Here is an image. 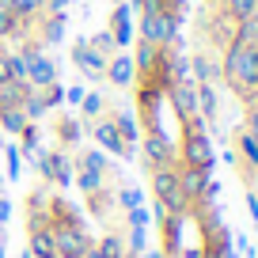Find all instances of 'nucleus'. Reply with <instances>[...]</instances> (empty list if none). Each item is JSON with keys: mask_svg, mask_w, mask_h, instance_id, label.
<instances>
[{"mask_svg": "<svg viewBox=\"0 0 258 258\" xmlns=\"http://www.w3.org/2000/svg\"><path fill=\"white\" fill-rule=\"evenodd\" d=\"M16 137H19V145H16L19 156H27V160H31V156L42 148V125H38V121H27V125L19 129Z\"/></svg>", "mask_w": 258, "mask_h": 258, "instance_id": "21", "label": "nucleus"}, {"mask_svg": "<svg viewBox=\"0 0 258 258\" xmlns=\"http://www.w3.org/2000/svg\"><path fill=\"white\" fill-rule=\"evenodd\" d=\"M247 209H250V220L258 224V190H247Z\"/></svg>", "mask_w": 258, "mask_h": 258, "instance_id": "30", "label": "nucleus"}, {"mask_svg": "<svg viewBox=\"0 0 258 258\" xmlns=\"http://www.w3.org/2000/svg\"><path fill=\"white\" fill-rule=\"evenodd\" d=\"M106 118L114 121V129H118V137L125 141V145H137L141 141V125H137V118H133V110H125V106H106Z\"/></svg>", "mask_w": 258, "mask_h": 258, "instance_id": "18", "label": "nucleus"}, {"mask_svg": "<svg viewBox=\"0 0 258 258\" xmlns=\"http://www.w3.org/2000/svg\"><path fill=\"white\" fill-rule=\"evenodd\" d=\"M178 156H175V145L163 129H152V133H141V167L152 175L160 167H171Z\"/></svg>", "mask_w": 258, "mask_h": 258, "instance_id": "6", "label": "nucleus"}, {"mask_svg": "<svg viewBox=\"0 0 258 258\" xmlns=\"http://www.w3.org/2000/svg\"><path fill=\"white\" fill-rule=\"evenodd\" d=\"M49 133H53L57 148H64V152H73V148H80L84 125H80V118H76V114L61 110V114H53V121H49Z\"/></svg>", "mask_w": 258, "mask_h": 258, "instance_id": "11", "label": "nucleus"}, {"mask_svg": "<svg viewBox=\"0 0 258 258\" xmlns=\"http://www.w3.org/2000/svg\"><path fill=\"white\" fill-rule=\"evenodd\" d=\"M178 163V160H175ZM175 163L171 167H160L148 175V182H152V198H156V209L160 213H175V217H186V209H190V202H186L182 186H178V171Z\"/></svg>", "mask_w": 258, "mask_h": 258, "instance_id": "4", "label": "nucleus"}, {"mask_svg": "<svg viewBox=\"0 0 258 258\" xmlns=\"http://www.w3.org/2000/svg\"><path fill=\"white\" fill-rule=\"evenodd\" d=\"M84 133H91L95 137V145L103 148V152H110V156H118V160H137V145H125V141L118 137V129H114V121L106 118H99V121H91Z\"/></svg>", "mask_w": 258, "mask_h": 258, "instance_id": "8", "label": "nucleus"}, {"mask_svg": "<svg viewBox=\"0 0 258 258\" xmlns=\"http://www.w3.org/2000/svg\"><path fill=\"white\" fill-rule=\"evenodd\" d=\"M190 80L194 84H220V53L209 46H202L198 53L190 57Z\"/></svg>", "mask_w": 258, "mask_h": 258, "instance_id": "13", "label": "nucleus"}, {"mask_svg": "<svg viewBox=\"0 0 258 258\" xmlns=\"http://www.w3.org/2000/svg\"><path fill=\"white\" fill-rule=\"evenodd\" d=\"M220 12H224L232 23H243V19H254L258 0H220Z\"/></svg>", "mask_w": 258, "mask_h": 258, "instance_id": "22", "label": "nucleus"}, {"mask_svg": "<svg viewBox=\"0 0 258 258\" xmlns=\"http://www.w3.org/2000/svg\"><path fill=\"white\" fill-rule=\"evenodd\" d=\"M205 4H209V8H220V0H205Z\"/></svg>", "mask_w": 258, "mask_h": 258, "instance_id": "33", "label": "nucleus"}, {"mask_svg": "<svg viewBox=\"0 0 258 258\" xmlns=\"http://www.w3.org/2000/svg\"><path fill=\"white\" fill-rule=\"evenodd\" d=\"M16 12H12V4H0V46L4 42H12L16 38Z\"/></svg>", "mask_w": 258, "mask_h": 258, "instance_id": "24", "label": "nucleus"}, {"mask_svg": "<svg viewBox=\"0 0 258 258\" xmlns=\"http://www.w3.org/2000/svg\"><path fill=\"white\" fill-rule=\"evenodd\" d=\"M220 84L243 106L258 99V46L254 42L228 38V46L220 49Z\"/></svg>", "mask_w": 258, "mask_h": 258, "instance_id": "1", "label": "nucleus"}, {"mask_svg": "<svg viewBox=\"0 0 258 258\" xmlns=\"http://www.w3.org/2000/svg\"><path fill=\"white\" fill-rule=\"evenodd\" d=\"M103 80H110V88H129V84H133V57H129L125 49H118V53L106 61Z\"/></svg>", "mask_w": 258, "mask_h": 258, "instance_id": "17", "label": "nucleus"}, {"mask_svg": "<svg viewBox=\"0 0 258 258\" xmlns=\"http://www.w3.org/2000/svg\"><path fill=\"white\" fill-rule=\"evenodd\" d=\"M88 46L95 49L99 57H106V61H110V57L118 53V46H114V38H110V34H106V27H103V31H99V34H91V38H88Z\"/></svg>", "mask_w": 258, "mask_h": 258, "instance_id": "25", "label": "nucleus"}, {"mask_svg": "<svg viewBox=\"0 0 258 258\" xmlns=\"http://www.w3.org/2000/svg\"><path fill=\"white\" fill-rule=\"evenodd\" d=\"M178 129H182V141H178L175 156L182 167H198V171H213V163H217V156H213V141L209 133H205V121L202 114H194V118L178 121Z\"/></svg>", "mask_w": 258, "mask_h": 258, "instance_id": "2", "label": "nucleus"}, {"mask_svg": "<svg viewBox=\"0 0 258 258\" xmlns=\"http://www.w3.org/2000/svg\"><path fill=\"white\" fill-rule=\"evenodd\" d=\"M198 114L205 125H217L220 118V99H217V84H198Z\"/></svg>", "mask_w": 258, "mask_h": 258, "instance_id": "20", "label": "nucleus"}, {"mask_svg": "<svg viewBox=\"0 0 258 258\" xmlns=\"http://www.w3.org/2000/svg\"><path fill=\"white\" fill-rule=\"evenodd\" d=\"M137 16H141V38H145V42L163 46V42L178 38V27L160 12V4H156V0H145V4L137 8Z\"/></svg>", "mask_w": 258, "mask_h": 258, "instance_id": "7", "label": "nucleus"}, {"mask_svg": "<svg viewBox=\"0 0 258 258\" xmlns=\"http://www.w3.org/2000/svg\"><path fill=\"white\" fill-rule=\"evenodd\" d=\"M4 156H8V178H19V167H23V156H19L16 145L4 148Z\"/></svg>", "mask_w": 258, "mask_h": 258, "instance_id": "27", "label": "nucleus"}, {"mask_svg": "<svg viewBox=\"0 0 258 258\" xmlns=\"http://www.w3.org/2000/svg\"><path fill=\"white\" fill-rule=\"evenodd\" d=\"M57 80V64H53V57L42 49V53H34L31 61H27V84L31 88H46V84H53Z\"/></svg>", "mask_w": 258, "mask_h": 258, "instance_id": "16", "label": "nucleus"}, {"mask_svg": "<svg viewBox=\"0 0 258 258\" xmlns=\"http://www.w3.org/2000/svg\"><path fill=\"white\" fill-rule=\"evenodd\" d=\"M106 106H110V99L103 95V91H84V99H80V114H76V118H80V125L88 129L91 121H99L106 114Z\"/></svg>", "mask_w": 258, "mask_h": 258, "instance_id": "19", "label": "nucleus"}, {"mask_svg": "<svg viewBox=\"0 0 258 258\" xmlns=\"http://www.w3.org/2000/svg\"><path fill=\"white\" fill-rule=\"evenodd\" d=\"M95 254L99 258H133L125 247V235H121V220L118 224H106V232L95 239Z\"/></svg>", "mask_w": 258, "mask_h": 258, "instance_id": "15", "label": "nucleus"}, {"mask_svg": "<svg viewBox=\"0 0 258 258\" xmlns=\"http://www.w3.org/2000/svg\"><path fill=\"white\" fill-rule=\"evenodd\" d=\"M8 254V235H0V258Z\"/></svg>", "mask_w": 258, "mask_h": 258, "instance_id": "32", "label": "nucleus"}, {"mask_svg": "<svg viewBox=\"0 0 258 258\" xmlns=\"http://www.w3.org/2000/svg\"><path fill=\"white\" fill-rule=\"evenodd\" d=\"M38 4V12H64L69 8V0H34Z\"/></svg>", "mask_w": 258, "mask_h": 258, "instance_id": "29", "label": "nucleus"}, {"mask_svg": "<svg viewBox=\"0 0 258 258\" xmlns=\"http://www.w3.org/2000/svg\"><path fill=\"white\" fill-rule=\"evenodd\" d=\"M23 125H27L23 106H0V129H4V133H12V137H16Z\"/></svg>", "mask_w": 258, "mask_h": 258, "instance_id": "23", "label": "nucleus"}, {"mask_svg": "<svg viewBox=\"0 0 258 258\" xmlns=\"http://www.w3.org/2000/svg\"><path fill=\"white\" fill-rule=\"evenodd\" d=\"M106 34L114 38L118 49H129L133 38H137V27H133V8L125 0H114L110 4V16H106Z\"/></svg>", "mask_w": 258, "mask_h": 258, "instance_id": "9", "label": "nucleus"}, {"mask_svg": "<svg viewBox=\"0 0 258 258\" xmlns=\"http://www.w3.org/2000/svg\"><path fill=\"white\" fill-rule=\"evenodd\" d=\"M254 175H258V167H254Z\"/></svg>", "mask_w": 258, "mask_h": 258, "instance_id": "35", "label": "nucleus"}, {"mask_svg": "<svg viewBox=\"0 0 258 258\" xmlns=\"http://www.w3.org/2000/svg\"><path fill=\"white\" fill-rule=\"evenodd\" d=\"M31 163L38 167L42 186H53V190L73 186V152H64V148H38L31 156Z\"/></svg>", "mask_w": 258, "mask_h": 258, "instance_id": "5", "label": "nucleus"}, {"mask_svg": "<svg viewBox=\"0 0 258 258\" xmlns=\"http://www.w3.org/2000/svg\"><path fill=\"white\" fill-rule=\"evenodd\" d=\"M156 4H160V12L163 16L171 19V23H182V16H186V0H156Z\"/></svg>", "mask_w": 258, "mask_h": 258, "instance_id": "26", "label": "nucleus"}, {"mask_svg": "<svg viewBox=\"0 0 258 258\" xmlns=\"http://www.w3.org/2000/svg\"><path fill=\"white\" fill-rule=\"evenodd\" d=\"M110 175H114V167H110L103 148H73V182L80 186L84 198L103 190L110 182Z\"/></svg>", "mask_w": 258, "mask_h": 258, "instance_id": "3", "label": "nucleus"}, {"mask_svg": "<svg viewBox=\"0 0 258 258\" xmlns=\"http://www.w3.org/2000/svg\"><path fill=\"white\" fill-rule=\"evenodd\" d=\"M80 99H84V91H80V88H64V103L80 106Z\"/></svg>", "mask_w": 258, "mask_h": 258, "instance_id": "31", "label": "nucleus"}, {"mask_svg": "<svg viewBox=\"0 0 258 258\" xmlns=\"http://www.w3.org/2000/svg\"><path fill=\"white\" fill-rule=\"evenodd\" d=\"M254 23H258V12H254ZM254 46H258V38H254Z\"/></svg>", "mask_w": 258, "mask_h": 258, "instance_id": "34", "label": "nucleus"}, {"mask_svg": "<svg viewBox=\"0 0 258 258\" xmlns=\"http://www.w3.org/2000/svg\"><path fill=\"white\" fill-rule=\"evenodd\" d=\"M254 103H258V99H254Z\"/></svg>", "mask_w": 258, "mask_h": 258, "instance_id": "36", "label": "nucleus"}, {"mask_svg": "<svg viewBox=\"0 0 258 258\" xmlns=\"http://www.w3.org/2000/svg\"><path fill=\"white\" fill-rule=\"evenodd\" d=\"M69 57H73V64L80 69L88 80H103V69H106V57H99L95 49L88 46V38H76L73 49H69Z\"/></svg>", "mask_w": 258, "mask_h": 258, "instance_id": "14", "label": "nucleus"}, {"mask_svg": "<svg viewBox=\"0 0 258 258\" xmlns=\"http://www.w3.org/2000/svg\"><path fill=\"white\" fill-rule=\"evenodd\" d=\"M178 171V186H182L186 202H202V198H217V186L209 182V171H198V167H182V163H175Z\"/></svg>", "mask_w": 258, "mask_h": 258, "instance_id": "10", "label": "nucleus"}, {"mask_svg": "<svg viewBox=\"0 0 258 258\" xmlns=\"http://www.w3.org/2000/svg\"><path fill=\"white\" fill-rule=\"evenodd\" d=\"M243 129L258 141V103H247V114H243Z\"/></svg>", "mask_w": 258, "mask_h": 258, "instance_id": "28", "label": "nucleus"}, {"mask_svg": "<svg viewBox=\"0 0 258 258\" xmlns=\"http://www.w3.org/2000/svg\"><path fill=\"white\" fill-rule=\"evenodd\" d=\"M167 103H171V110H175L178 121L194 118V114H198V84H194L190 76H186V80H175L171 91H167Z\"/></svg>", "mask_w": 258, "mask_h": 258, "instance_id": "12", "label": "nucleus"}]
</instances>
